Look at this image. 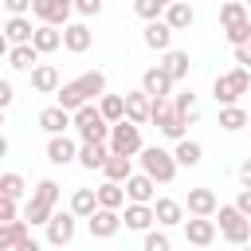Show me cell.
Wrapping results in <instances>:
<instances>
[{"instance_id": "6da1fadb", "label": "cell", "mask_w": 251, "mask_h": 251, "mask_svg": "<svg viewBox=\"0 0 251 251\" xmlns=\"http://www.w3.org/2000/svg\"><path fill=\"white\" fill-rule=\"evenodd\" d=\"M75 129H78V137L82 141H110V129H114V122L102 114V106H78L75 110Z\"/></svg>"}, {"instance_id": "7a4b0ae2", "label": "cell", "mask_w": 251, "mask_h": 251, "mask_svg": "<svg viewBox=\"0 0 251 251\" xmlns=\"http://www.w3.org/2000/svg\"><path fill=\"white\" fill-rule=\"evenodd\" d=\"M247 90H251V67H235V71H227V75H220L212 82V98L220 106L239 102V94H247Z\"/></svg>"}, {"instance_id": "3957f363", "label": "cell", "mask_w": 251, "mask_h": 251, "mask_svg": "<svg viewBox=\"0 0 251 251\" xmlns=\"http://www.w3.org/2000/svg\"><path fill=\"white\" fill-rule=\"evenodd\" d=\"M141 169H145L157 184H169V180L176 176L180 161H176V153H169V149H161V145H145V149H141Z\"/></svg>"}, {"instance_id": "277c9868", "label": "cell", "mask_w": 251, "mask_h": 251, "mask_svg": "<svg viewBox=\"0 0 251 251\" xmlns=\"http://www.w3.org/2000/svg\"><path fill=\"white\" fill-rule=\"evenodd\" d=\"M216 216H220V235L227 239V243H247L251 239V216H243L235 204H220L216 208Z\"/></svg>"}, {"instance_id": "5b68a950", "label": "cell", "mask_w": 251, "mask_h": 251, "mask_svg": "<svg viewBox=\"0 0 251 251\" xmlns=\"http://www.w3.org/2000/svg\"><path fill=\"white\" fill-rule=\"evenodd\" d=\"M110 149H114V153H126V157L141 153V149H145V145H141V126H137L133 118L114 122V129H110Z\"/></svg>"}, {"instance_id": "8992f818", "label": "cell", "mask_w": 251, "mask_h": 251, "mask_svg": "<svg viewBox=\"0 0 251 251\" xmlns=\"http://www.w3.org/2000/svg\"><path fill=\"white\" fill-rule=\"evenodd\" d=\"M122 224H126V220L118 216V208H102V204L86 216V227H90V235H94V239H114Z\"/></svg>"}, {"instance_id": "52a82bcc", "label": "cell", "mask_w": 251, "mask_h": 251, "mask_svg": "<svg viewBox=\"0 0 251 251\" xmlns=\"http://www.w3.org/2000/svg\"><path fill=\"white\" fill-rule=\"evenodd\" d=\"M75 220H78L75 212H55V216L43 224V227H47V243H51V247H67V243L75 239Z\"/></svg>"}, {"instance_id": "ba28073f", "label": "cell", "mask_w": 251, "mask_h": 251, "mask_svg": "<svg viewBox=\"0 0 251 251\" xmlns=\"http://www.w3.org/2000/svg\"><path fill=\"white\" fill-rule=\"evenodd\" d=\"M71 126H75V114H71L67 106L55 102V106L39 110V129H43V133H67Z\"/></svg>"}, {"instance_id": "9c48e42d", "label": "cell", "mask_w": 251, "mask_h": 251, "mask_svg": "<svg viewBox=\"0 0 251 251\" xmlns=\"http://www.w3.org/2000/svg\"><path fill=\"white\" fill-rule=\"evenodd\" d=\"M184 239H188L192 247H208V243L216 239V220H212V216H192V220H184Z\"/></svg>"}, {"instance_id": "30bf717a", "label": "cell", "mask_w": 251, "mask_h": 251, "mask_svg": "<svg viewBox=\"0 0 251 251\" xmlns=\"http://www.w3.org/2000/svg\"><path fill=\"white\" fill-rule=\"evenodd\" d=\"M141 39H145V47H153V51H169V43H173V27H169V20H165V16H161V20H145Z\"/></svg>"}, {"instance_id": "8fae6325", "label": "cell", "mask_w": 251, "mask_h": 251, "mask_svg": "<svg viewBox=\"0 0 251 251\" xmlns=\"http://www.w3.org/2000/svg\"><path fill=\"white\" fill-rule=\"evenodd\" d=\"M173 82H176V78H173V75H169L161 63H157V67H149V71L141 75V90H149L153 98H165V94H173Z\"/></svg>"}, {"instance_id": "7c38bea8", "label": "cell", "mask_w": 251, "mask_h": 251, "mask_svg": "<svg viewBox=\"0 0 251 251\" xmlns=\"http://www.w3.org/2000/svg\"><path fill=\"white\" fill-rule=\"evenodd\" d=\"M126 118H133L137 126H145L153 118V94L149 90H129L126 94Z\"/></svg>"}, {"instance_id": "4fadbf2b", "label": "cell", "mask_w": 251, "mask_h": 251, "mask_svg": "<svg viewBox=\"0 0 251 251\" xmlns=\"http://www.w3.org/2000/svg\"><path fill=\"white\" fill-rule=\"evenodd\" d=\"M47 161H51V165H71V161H78V145H75L67 133H51V141H47Z\"/></svg>"}, {"instance_id": "5bb4252c", "label": "cell", "mask_w": 251, "mask_h": 251, "mask_svg": "<svg viewBox=\"0 0 251 251\" xmlns=\"http://www.w3.org/2000/svg\"><path fill=\"white\" fill-rule=\"evenodd\" d=\"M27 220H8V224H0V251H20L31 235H27Z\"/></svg>"}, {"instance_id": "9a60e30c", "label": "cell", "mask_w": 251, "mask_h": 251, "mask_svg": "<svg viewBox=\"0 0 251 251\" xmlns=\"http://www.w3.org/2000/svg\"><path fill=\"white\" fill-rule=\"evenodd\" d=\"M184 208H188V216H216L220 200H216V192H212V188H188Z\"/></svg>"}, {"instance_id": "2e32d148", "label": "cell", "mask_w": 251, "mask_h": 251, "mask_svg": "<svg viewBox=\"0 0 251 251\" xmlns=\"http://www.w3.org/2000/svg\"><path fill=\"white\" fill-rule=\"evenodd\" d=\"M126 227L129 231H149V224H157V212H153V204H141V200H129V208H126Z\"/></svg>"}, {"instance_id": "e0dca14e", "label": "cell", "mask_w": 251, "mask_h": 251, "mask_svg": "<svg viewBox=\"0 0 251 251\" xmlns=\"http://www.w3.org/2000/svg\"><path fill=\"white\" fill-rule=\"evenodd\" d=\"M165 20H169L173 31H188V27L196 24V8H192L188 0H173V4L165 8Z\"/></svg>"}, {"instance_id": "ac0fdd59", "label": "cell", "mask_w": 251, "mask_h": 251, "mask_svg": "<svg viewBox=\"0 0 251 251\" xmlns=\"http://www.w3.org/2000/svg\"><path fill=\"white\" fill-rule=\"evenodd\" d=\"M39 55H43V51H39L35 43H12V47H8V67H12V71H31V67L39 63Z\"/></svg>"}, {"instance_id": "d6986e66", "label": "cell", "mask_w": 251, "mask_h": 251, "mask_svg": "<svg viewBox=\"0 0 251 251\" xmlns=\"http://www.w3.org/2000/svg\"><path fill=\"white\" fill-rule=\"evenodd\" d=\"M110 153H114V149H106V141H82V145H78V165L94 173V169H102V165H106V157H110Z\"/></svg>"}, {"instance_id": "ffe728a7", "label": "cell", "mask_w": 251, "mask_h": 251, "mask_svg": "<svg viewBox=\"0 0 251 251\" xmlns=\"http://www.w3.org/2000/svg\"><path fill=\"white\" fill-rule=\"evenodd\" d=\"M153 212H157V224H161V227H176V224H184V204L173 200V196H161V200L153 204Z\"/></svg>"}, {"instance_id": "44dd1931", "label": "cell", "mask_w": 251, "mask_h": 251, "mask_svg": "<svg viewBox=\"0 0 251 251\" xmlns=\"http://www.w3.org/2000/svg\"><path fill=\"white\" fill-rule=\"evenodd\" d=\"M90 39H94V35H90L86 24H67V27H63V47H67L71 55H82V51L90 47Z\"/></svg>"}, {"instance_id": "7402d4cb", "label": "cell", "mask_w": 251, "mask_h": 251, "mask_svg": "<svg viewBox=\"0 0 251 251\" xmlns=\"http://www.w3.org/2000/svg\"><path fill=\"white\" fill-rule=\"evenodd\" d=\"M31 86H35L39 94H55L63 82H59V71H55L51 63H35V67H31Z\"/></svg>"}, {"instance_id": "603a6c76", "label": "cell", "mask_w": 251, "mask_h": 251, "mask_svg": "<svg viewBox=\"0 0 251 251\" xmlns=\"http://www.w3.org/2000/svg\"><path fill=\"white\" fill-rule=\"evenodd\" d=\"M153 188H157V180L141 169V173H133L129 180H126V192H129V200H141V204H153Z\"/></svg>"}, {"instance_id": "cb8c5ba5", "label": "cell", "mask_w": 251, "mask_h": 251, "mask_svg": "<svg viewBox=\"0 0 251 251\" xmlns=\"http://www.w3.org/2000/svg\"><path fill=\"white\" fill-rule=\"evenodd\" d=\"M31 35H35V27H31L27 16H8V24H4V39L8 43H31Z\"/></svg>"}, {"instance_id": "d4e9b609", "label": "cell", "mask_w": 251, "mask_h": 251, "mask_svg": "<svg viewBox=\"0 0 251 251\" xmlns=\"http://www.w3.org/2000/svg\"><path fill=\"white\" fill-rule=\"evenodd\" d=\"M31 43H35L43 55H51V51H59V47H63V31H59L55 24H39V27H35V35H31Z\"/></svg>"}, {"instance_id": "484cf974", "label": "cell", "mask_w": 251, "mask_h": 251, "mask_svg": "<svg viewBox=\"0 0 251 251\" xmlns=\"http://www.w3.org/2000/svg\"><path fill=\"white\" fill-rule=\"evenodd\" d=\"M102 173H106V180H122V184H126V180L133 176V161H129L126 153H110L106 165H102Z\"/></svg>"}, {"instance_id": "4316f807", "label": "cell", "mask_w": 251, "mask_h": 251, "mask_svg": "<svg viewBox=\"0 0 251 251\" xmlns=\"http://www.w3.org/2000/svg\"><path fill=\"white\" fill-rule=\"evenodd\" d=\"M55 98H59V106H67L71 114H75L78 106H86V102H90V98L82 94V86H78V78H75V82H63V86L55 90Z\"/></svg>"}, {"instance_id": "83f0119b", "label": "cell", "mask_w": 251, "mask_h": 251, "mask_svg": "<svg viewBox=\"0 0 251 251\" xmlns=\"http://www.w3.org/2000/svg\"><path fill=\"white\" fill-rule=\"evenodd\" d=\"M247 122H251V118H247V110H243V106H235V102H231V106H220V129L239 133Z\"/></svg>"}, {"instance_id": "f1b7e54d", "label": "cell", "mask_w": 251, "mask_h": 251, "mask_svg": "<svg viewBox=\"0 0 251 251\" xmlns=\"http://www.w3.org/2000/svg\"><path fill=\"white\" fill-rule=\"evenodd\" d=\"M173 153H176V161H180L184 169H196V165L204 161V145H200V141H188V137H180Z\"/></svg>"}, {"instance_id": "f546056e", "label": "cell", "mask_w": 251, "mask_h": 251, "mask_svg": "<svg viewBox=\"0 0 251 251\" xmlns=\"http://www.w3.org/2000/svg\"><path fill=\"white\" fill-rule=\"evenodd\" d=\"M126 196H129V192H126L122 180H106V184H98V204H102V208H122Z\"/></svg>"}, {"instance_id": "4dcf8cb0", "label": "cell", "mask_w": 251, "mask_h": 251, "mask_svg": "<svg viewBox=\"0 0 251 251\" xmlns=\"http://www.w3.org/2000/svg\"><path fill=\"white\" fill-rule=\"evenodd\" d=\"M94 208H98V188H75V196H71V212H75L78 220H86Z\"/></svg>"}, {"instance_id": "1f68e13d", "label": "cell", "mask_w": 251, "mask_h": 251, "mask_svg": "<svg viewBox=\"0 0 251 251\" xmlns=\"http://www.w3.org/2000/svg\"><path fill=\"white\" fill-rule=\"evenodd\" d=\"M161 67L180 82V78H188V67H192V63H188V51H173V47H169V51H165V59H161Z\"/></svg>"}, {"instance_id": "d6a6232c", "label": "cell", "mask_w": 251, "mask_h": 251, "mask_svg": "<svg viewBox=\"0 0 251 251\" xmlns=\"http://www.w3.org/2000/svg\"><path fill=\"white\" fill-rule=\"evenodd\" d=\"M247 16H251L247 0H224V4H220V24H224V27H231V24L247 20Z\"/></svg>"}, {"instance_id": "836d02e7", "label": "cell", "mask_w": 251, "mask_h": 251, "mask_svg": "<svg viewBox=\"0 0 251 251\" xmlns=\"http://www.w3.org/2000/svg\"><path fill=\"white\" fill-rule=\"evenodd\" d=\"M55 216V204H47V200H39V196H31L27 204H24V220L27 224H47Z\"/></svg>"}, {"instance_id": "e575fe53", "label": "cell", "mask_w": 251, "mask_h": 251, "mask_svg": "<svg viewBox=\"0 0 251 251\" xmlns=\"http://www.w3.org/2000/svg\"><path fill=\"white\" fill-rule=\"evenodd\" d=\"M78 86H82L86 98H102L106 94V75L102 71H86V75H78Z\"/></svg>"}, {"instance_id": "d590c367", "label": "cell", "mask_w": 251, "mask_h": 251, "mask_svg": "<svg viewBox=\"0 0 251 251\" xmlns=\"http://www.w3.org/2000/svg\"><path fill=\"white\" fill-rule=\"evenodd\" d=\"M71 12H75V0H51V8H47V20H43V24L67 27V24H71Z\"/></svg>"}, {"instance_id": "8d00e7d4", "label": "cell", "mask_w": 251, "mask_h": 251, "mask_svg": "<svg viewBox=\"0 0 251 251\" xmlns=\"http://www.w3.org/2000/svg\"><path fill=\"white\" fill-rule=\"evenodd\" d=\"M98 106H102V114H106L110 122H122V118H126V98H122V94H102Z\"/></svg>"}, {"instance_id": "74e56055", "label": "cell", "mask_w": 251, "mask_h": 251, "mask_svg": "<svg viewBox=\"0 0 251 251\" xmlns=\"http://www.w3.org/2000/svg\"><path fill=\"white\" fill-rule=\"evenodd\" d=\"M0 196L20 200V196H24V176H20V173H4V176H0Z\"/></svg>"}, {"instance_id": "f35d334b", "label": "cell", "mask_w": 251, "mask_h": 251, "mask_svg": "<svg viewBox=\"0 0 251 251\" xmlns=\"http://www.w3.org/2000/svg\"><path fill=\"white\" fill-rule=\"evenodd\" d=\"M165 8H169V4H161V0H133V12H137L141 20H161Z\"/></svg>"}, {"instance_id": "ab89813d", "label": "cell", "mask_w": 251, "mask_h": 251, "mask_svg": "<svg viewBox=\"0 0 251 251\" xmlns=\"http://www.w3.org/2000/svg\"><path fill=\"white\" fill-rule=\"evenodd\" d=\"M224 35H227V43L235 47V43H243V39H251V16L247 20H239V24H231V27H224Z\"/></svg>"}, {"instance_id": "60d3db41", "label": "cell", "mask_w": 251, "mask_h": 251, "mask_svg": "<svg viewBox=\"0 0 251 251\" xmlns=\"http://www.w3.org/2000/svg\"><path fill=\"white\" fill-rule=\"evenodd\" d=\"M31 196H39V200H47V204H59V184L51 180V176H43L39 184H35V192Z\"/></svg>"}, {"instance_id": "b9f144b4", "label": "cell", "mask_w": 251, "mask_h": 251, "mask_svg": "<svg viewBox=\"0 0 251 251\" xmlns=\"http://www.w3.org/2000/svg\"><path fill=\"white\" fill-rule=\"evenodd\" d=\"M145 251H169V235L165 231H145Z\"/></svg>"}, {"instance_id": "7bdbcfd3", "label": "cell", "mask_w": 251, "mask_h": 251, "mask_svg": "<svg viewBox=\"0 0 251 251\" xmlns=\"http://www.w3.org/2000/svg\"><path fill=\"white\" fill-rule=\"evenodd\" d=\"M75 12L90 20V16H98V12H102V0H75Z\"/></svg>"}, {"instance_id": "ee69618b", "label": "cell", "mask_w": 251, "mask_h": 251, "mask_svg": "<svg viewBox=\"0 0 251 251\" xmlns=\"http://www.w3.org/2000/svg\"><path fill=\"white\" fill-rule=\"evenodd\" d=\"M173 102H176V110H184V114H192V110H196V94H192V90H180Z\"/></svg>"}, {"instance_id": "f6af8a7d", "label": "cell", "mask_w": 251, "mask_h": 251, "mask_svg": "<svg viewBox=\"0 0 251 251\" xmlns=\"http://www.w3.org/2000/svg\"><path fill=\"white\" fill-rule=\"evenodd\" d=\"M235 63H239V67H251V39L235 43Z\"/></svg>"}, {"instance_id": "bcb514c9", "label": "cell", "mask_w": 251, "mask_h": 251, "mask_svg": "<svg viewBox=\"0 0 251 251\" xmlns=\"http://www.w3.org/2000/svg\"><path fill=\"white\" fill-rule=\"evenodd\" d=\"M4 8H8V16H27L31 0H4Z\"/></svg>"}, {"instance_id": "7dc6e473", "label": "cell", "mask_w": 251, "mask_h": 251, "mask_svg": "<svg viewBox=\"0 0 251 251\" xmlns=\"http://www.w3.org/2000/svg\"><path fill=\"white\" fill-rule=\"evenodd\" d=\"M235 208H239L243 216H251V188H247V184L239 188V196H235Z\"/></svg>"}, {"instance_id": "c3c4849f", "label": "cell", "mask_w": 251, "mask_h": 251, "mask_svg": "<svg viewBox=\"0 0 251 251\" xmlns=\"http://www.w3.org/2000/svg\"><path fill=\"white\" fill-rule=\"evenodd\" d=\"M8 220H16V200H0V224H8Z\"/></svg>"}, {"instance_id": "681fc988", "label": "cell", "mask_w": 251, "mask_h": 251, "mask_svg": "<svg viewBox=\"0 0 251 251\" xmlns=\"http://www.w3.org/2000/svg\"><path fill=\"white\" fill-rule=\"evenodd\" d=\"M12 98H16V94H12V82L4 78V82H0V106H12Z\"/></svg>"}, {"instance_id": "f907efd6", "label": "cell", "mask_w": 251, "mask_h": 251, "mask_svg": "<svg viewBox=\"0 0 251 251\" xmlns=\"http://www.w3.org/2000/svg\"><path fill=\"white\" fill-rule=\"evenodd\" d=\"M47 8H51V0H31V12H35L39 20H47Z\"/></svg>"}, {"instance_id": "816d5d0a", "label": "cell", "mask_w": 251, "mask_h": 251, "mask_svg": "<svg viewBox=\"0 0 251 251\" xmlns=\"http://www.w3.org/2000/svg\"><path fill=\"white\" fill-rule=\"evenodd\" d=\"M239 184H247V188H251V157L239 165Z\"/></svg>"}, {"instance_id": "f5cc1de1", "label": "cell", "mask_w": 251, "mask_h": 251, "mask_svg": "<svg viewBox=\"0 0 251 251\" xmlns=\"http://www.w3.org/2000/svg\"><path fill=\"white\" fill-rule=\"evenodd\" d=\"M161 4H173V0H161Z\"/></svg>"}, {"instance_id": "db71d44e", "label": "cell", "mask_w": 251, "mask_h": 251, "mask_svg": "<svg viewBox=\"0 0 251 251\" xmlns=\"http://www.w3.org/2000/svg\"><path fill=\"white\" fill-rule=\"evenodd\" d=\"M247 8H251V0H247Z\"/></svg>"}]
</instances>
